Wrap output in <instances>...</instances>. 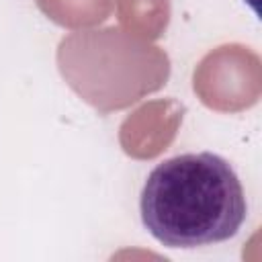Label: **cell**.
Instances as JSON below:
<instances>
[{
  "mask_svg": "<svg viewBox=\"0 0 262 262\" xmlns=\"http://www.w3.org/2000/svg\"><path fill=\"white\" fill-rule=\"evenodd\" d=\"M145 229L168 248H199L233 237L248 203L233 166L211 151L160 162L141 188Z\"/></svg>",
  "mask_w": 262,
  "mask_h": 262,
  "instance_id": "1",
  "label": "cell"
}]
</instances>
